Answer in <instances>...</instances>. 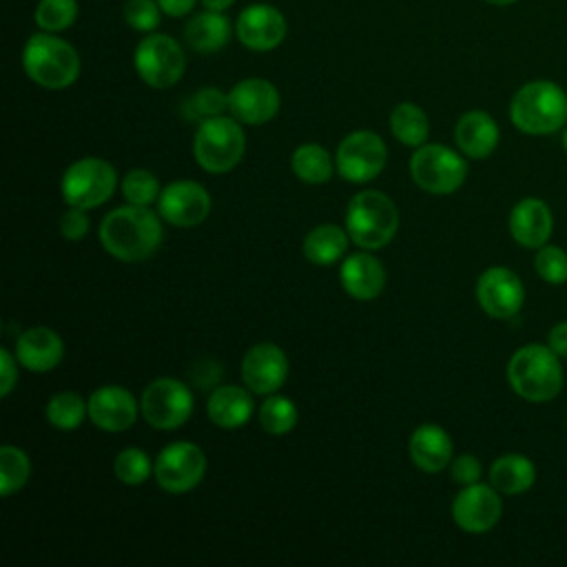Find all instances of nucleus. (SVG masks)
Here are the masks:
<instances>
[{
  "instance_id": "nucleus-1",
  "label": "nucleus",
  "mask_w": 567,
  "mask_h": 567,
  "mask_svg": "<svg viewBox=\"0 0 567 567\" xmlns=\"http://www.w3.org/2000/svg\"><path fill=\"white\" fill-rule=\"evenodd\" d=\"M100 241L115 259L142 261L162 244L159 217L148 206H120L102 219Z\"/></svg>"
},
{
  "instance_id": "nucleus-2",
  "label": "nucleus",
  "mask_w": 567,
  "mask_h": 567,
  "mask_svg": "<svg viewBox=\"0 0 567 567\" xmlns=\"http://www.w3.org/2000/svg\"><path fill=\"white\" fill-rule=\"evenodd\" d=\"M507 381L527 401H551L563 388L560 357L549 346L527 343L509 357Z\"/></svg>"
},
{
  "instance_id": "nucleus-3",
  "label": "nucleus",
  "mask_w": 567,
  "mask_h": 567,
  "mask_svg": "<svg viewBox=\"0 0 567 567\" xmlns=\"http://www.w3.org/2000/svg\"><path fill=\"white\" fill-rule=\"evenodd\" d=\"M509 120L527 135L556 133L567 124V95L556 82H527L512 97Z\"/></svg>"
},
{
  "instance_id": "nucleus-4",
  "label": "nucleus",
  "mask_w": 567,
  "mask_h": 567,
  "mask_svg": "<svg viewBox=\"0 0 567 567\" xmlns=\"http://www.w3.org/2000/svg\"><path fill=\"white\" fill-rule=\"evenodd\" d=\"M24 73L44 89H66L80 75L78 51L55 33H33L22 49Z\"/></svg>"
},
{
  "instance_id": "nucleus-5",
  "label": "nucleus",
  "mask_w": 567,
  "mask_h": 567,
  "mask_svg": "<svg viewBox=\"0 0 567 567\" xmlns=\"http://www.w3.org/2000/svg\"><path fill=\"white\" fill-rule=\"evenodd\" d=\"M399 228L394 202L381 190H361L348 202L346 230L350 239L365 250L383 248Z\"/></svg>"
},
{
  "instance_id": "nucleus-6",
  "label": "nucleus",
  "mask_w": 567,
  "mask_h": 567,
  "mask_svg": "<svg viewBox=\"0 0 567 567\" xmlns=\"http://www.w3.org/2000/svg\"><path fill=\"white\" fill-rule=\"evenodd\" d=\"M246 151V137L235 117L202 120L193 137V155L208 173H226L239 164Z\"/></svg>"
},
{
  "instance_id": "nucleus-7",
  "label": "nucleus",
  "mask_w": 567,
  "mask_h": 567,
  "mask_svg": "<svg viewBox=\"0 0 567 567\" xmlns=\"http://www.w3.org/2000/svg\"><path fill=\"white\" fill-rule=\"evenodd\" d=\"M410 173L414 184L425 193L450 195L463 186L467 164L456 151L443 144H423L410 159Z\"/></svg>"
},
{
  "instance_id": "nucleus-8",
  "label": "nucleus",
  "mask_w": 567,
  "mask_h": 567,
  "mask_svg": "<svg viewBox=\"0 0 567 567\" xmlns=\"http://www.w3.org/2000/svg\"><path fill=\"white\" fill-rule=\"evenodd\" d=\"M117 184L115 168L102 157H82L73 162L62 175V197L75 208H95L104 204Z\"/></svg>"
},
{
  "instance_id": "nucleus-9",
  "label": "nucleus",
  "mask_w": 567,
  "mask_h": 567,
  "mask_svg": "<svg viewBox=\"0 0 567 567\" xmlns=\"http://www.w3.org/2000/svg\"><path fill=\"white\" fill-rule=\"evenodd\" d=\"M137 75L153 89H168L177 84L186 69L184 49L166 33H148L140 40L135 55Z\"/></svg>"
},
{
  "instance_id": "nucleus-10",
  "label": "nucleus",
  "mask_w": 567,
  "mask_h": 567,
  "mask_svg": "<svg viewBox=\"0 0 567 567\" xmlns=\"http://www.w3.org/2000/svg\"><path fill=\"white\" fill-rule=\"evenodd\" d=\"M140 408L148 425H153L155 430H175L190 419L193 394L182 381L162 377L146 385Z\"/></svg>"
},
{
  "instance_id": "nucleus-11",
  "label": "nucleus",
  "mask_w": 567,
  "mask_h": 567,
  "mask_svg": "<svg viewBox=\"0 0 567 567\" xmlns=\"http://www.w3.org/2000/svg\"><path fill=\"white\" fill-rule=\"evenodd\" d=\"M388 159L383 140L372 131H354L346 135L337 148V171L346 182L363 184L374 179Z\"/></svg>"
},
{
  "instance_id": "nucleus-12",
  "label": "nucleus",
  "mask_w": 567,
  "mask_h": 567,
  "mask_svg": "<svg viewBox=\"0 0 567 567\" xmlns=\"http://www.w3.org/2000/svg\"><path fill=\"white\" fill-rule=\"evenodd\" d=\"M155 481L171 494L193 489L206 472V456L199 445L190 441H177L166 445L155 458Z\"/></svg>"
},
{
  "instance_id": "nucleus-13",
  "label": "nucleus",
  "mask_w": 567,
  "mask_h": 567,
  "mask_svg": "<svg viewBox=\"0 0 567 567\" xmlns=\"http://www.w3.org/2000/svg\"><path fill=\"white\" fill-rule=\"evenodd\" d=\"M501 492L489 483H472L465 485L454 503H452V518L454 523L467 534H485L489 532L503 514Z\"/></svg>"
},
{
  "instance_id": "nucleus-14",
  "label": "nucleus",
  "mask_w": 567,
  "mask_h": 567,
  "mask_svg": "<svg viewBox=\"0 0 567 567\" xmlns=\"http://www.w3.org/2000/svg\"><path fill=\"white\" fill-rule=\"evenodd\" d=\"M476 299L489 317L509 319L523 308L525 288L514 270L505 266H492L483 270L476 281Z\"/></svg>"
},
{
  "instance_id": "nucleus-15",
  "label": "nucleus",
  "mask_w": 567,
  "mask_h": 567,
  "mask_svg": "<svg viewBox=\"0 0 567 567\" xmlns=\"http://www.w3.org/2000/svg\"><path fill=\"white\" fill-rule=\"evenodd\" d=\"M281 97L272 82L264 78H246L228 93V111L241 124H266L279 111Z\"/></svg>"
},
{
  "instance_id": "nucleus-16",
  "label": "nucleus",
  "mask_w": 567,
  "mask_h": 567,
  "mask_svg": "<svg viewBox=\"0 0 567 567\" xmlns=\"http://www.w3.org/2000/svg\"><path fill=\"white\" fill-rule=\"evenodd\" d=\"M159 217L173 226H197L210 213V195L208 190L190 179H179L168 184L157 199Z\"/></svg>"
},
{
  "instance_id": "nucleus-17",
  "label": "nucleus",
  "mask_w": 567,
  "mask_h": 567,
  "mask_svg": "<svg viewBox=\"0 0 567 567\" xmlns=\"http://www.w3.org/2000/svg\"><path fill=\"white\" fill-rule=\"evenodd\" d=\"M235 33L246 49L272 51L286 38V18L277 7L257 2L237 16Z\"/></svg>"
},
{
  "instance_id": "nucleus-18",
  "label": "nucleus",
  "mask_w": 567,
  "mask_h": 567,
  "mask_svg": "<svg viewBox=\"0 0 567 567\" xmlns=\"http://www.w3.org/2000/svg\"><path fill=\"white\" fill-rule=\"evenodd\" d=\"M288 377V359L275 343H257L241 359V379L255 394H272Z\"/></svg>"
},
{
  "instance_id": "nucleus-19",
  "label": "nucleus",
  "mask_w": 567,
  "mask_h": 567,
  "mask_svg": "<svg viewBox=\"0 0 567 567\" xmlns=\"http://www.w3.org/2000/svg\"><path fill=\"white\" fill-rule=\"evenodd\" d=\"M137 401L122 385H102L89 396V419L104 432H124L137 419Z\"/></svg>"
},
{
  "instance_id": "nucleus-20",
  "label": "nucleus",
  "mask_w": 567,
  "mask_h": 567,
  "mask_svg": "<svg viewBox=\"0 0 567 567\" xmlns=\"http://www.w3.org/2000/svg\"><path fill=\"white\" fill-rule=\"evenodd\" d=\"M554 217L543 199L525 197L509 213V233L523 248H540L547 244Z\"/></svg>"
},
{
  "instance_id": "nucleus-21",
  "label": "nucleus",
  "mask_w": 567,
  "mask_h": 567,
  "mask_svg": "<svg viewBox=\"0 0 567 567\" xmlns=\"http://www.w3.org/2000/svg\"><path fill=\"white\" fill-rule=\"evenodd\" d=\"M62 357L64 343L51 328H29L16 341V359L31 372H49L62 361Z\"/></svg>"
},
{
  "instance_id": "nucleus-22",
  "label": "nucleus",
  "mask_w": 567,
  "mask_h": 567,
  "mask_svg": "<svg viewBox=\"0 0 567 567\" xmlns=\"http://www.w3.org/2000/svg\"><path fill=\"white\" fill-rule=\"evenodd\" d=\"M341 286L359 301H370L385 286V268L372 252H354L341 266Z\"/></svg>"
},
{
  "instance_id": "nucleus-23",
  "label": "nucleus",
  "mask_w": 567,
  "mask_h": 567,
  "mask_svg": "<svg viewBox=\"0 0 567 567\" xmlns=\"http://www.w3.org/2000/svg\"><path fill=\"white\" fill-rule=\"evenodd\" d=\"M498 124L485 111H467L458 117L454 140L458 148L472 159H485L498 146Z\"/></svg>"
},
{
  "instance_id": "nucleus-24",
  "label": "nucleus",
  "mask_w": 567,
  "mask_h": 567,
  "mask_svg": "<svg viewBox=\"0 0 567 567\" xmlns=\"http://www.w3.org/2000/svg\"><path fill=\"white\" fill-rule=\"evenodd\" d=\"M412 463L423 472H441L452 461V439L436 423L419 425L408 443Z\"/></svg>"
},
{
  "instance_id": "nucleus-25",
  "label": "nucleus",
  "mask_w": 567,
  "mask_h": 567,
  "mask_svg": "<svg viewBox=\"0 0 567 567\" xmlns=\"http://www.w3.org/2000/svg\"><path fill=\"white\" fill-rule=\"evenodd\" d=\"M208 419L221 430L241 427L252 414V396L241 385H219L206 403Z\"/></svg>"
},
{
  "instance_id": "nucleus-26",
  "label": "nucleus",
  "mask_w": 567,
  "mask_h": 567,
  "mask_svg": "<svg viewBox=\"0 0 567 567\" xmlns=\"http://www.w3.org/2000/svg\"><path fill=\"white\" fill-rule=\"evenodd\" d=\"M184 40L197 53H215L230 40V20L224 11L195 13L184 27Z\"/></svg>"
},
{
  "instance_id": "nucleus-27",
  "label": "nucleus",
  "mask_w": 567,
  "mask_h": 567,
  "mask_svg": "<svg viewBox=\"0 0 567 567\" xmlns=\"http://www.w3.org/2000/svg\"><path fill=\"white\" fill-rule=\"evenodd\" d=\"M536 481L534 463L523 454H503L489 467V483L507 496L527 492Z\"/></svg>"
},
{
  "instance_id": "nucleus-28",
  "label": "nucleus",
  "mask_w": 567,
  "mask_h": 567,
  "mask_svg": "<svg viewBox=\"0 0 567 567\" xmlns=\"http://www.w3.org/2000/svg\"><path fill=\"white\" fill-rule=\"evenodd\" d=\"M350 235L334 224L315 226L303 239V255L315 266H330L343 257Z\"/></svg>"
},
{
  "instance_id": "nucleus-29",
  "label": "nucleus",
  "mask_w": 567,
  "mask_h": 567,
  "mask_svg": "<svg viewBox=\"0 0 567 567\" xmlns=\"http://www.w3.org/2000/svg\"><path fill=\"white\" fill-rule=\"evenodd\" d=\"M390 131L401 144L419 148L427 140L430 122L421 106L412 102H401L390 113Z\"/></svg>"
},
{
  "instance_id": "nucleus-30",
  "label": "nucleus",
  "mask_w": 567,
  "mask_h": 567,
  "mask_svg": "<svg viewBox=\"0 0 567 567\" xmlns=\"http://www.w3.org/2000/svg\"><path fill=\"white\" fill-rule=\"evenodd\" d=\"M292 173L306 184H326L334 173V162L330 153L319 144H301L295 148Z\"/></svg>"
},
{
  "instance_id": "nucleus-31",
  "label": "nucleus",
  "mask_w": 567,
  "mask_h": 567,
  "mask_svg": "<svg viewBox=\"0 0 567 567\" xmlns=\"http://www.w3.org/2000/svg\"><path fill=\"white\" fill-rule=\"evenodd\" d=\"M89 414V403L78 392H58L47 403V421L58 430H78Z\"/></svg>"
},
{
  "instance_id": "nucleus-32",
  "label": "nucleus",
  "mask_w": 567,
  "mask_h": 567,
  "mask_svg": "<svg viewBox=\"0 0 567 567\" xmlns=\"http://www.w3.org/2000/svg\"><path fill=\"white\" fill-rule=\"evenodd\" d=\"M31 463L29 456L16 445L0 447V494L11 496L13 492L22 489L29 481Z\"/></svg>"
},
{
  "instance_id": "nucleus-33",
  "label": "nucleus",
  "mask_w": 567,
  "mask_h": 567,
  "mask_svg": "<svg viewBox=\"0 0 567 567\" xmlns=\"http://www.w3.org/2000/svg\"><path fill=\"white\" fill-rule=\"evenodd\" d=\"M297 408L288 396L272 394L259 408V423L268 434H286L297 425Z\"/></svg>"
},
{
  "instance_id": "nucleus-34",
  "label": "nucleus",
  "mask_w": 567,
  "mask_h": 567,
  "mask_svg": "<svg viewBox=\"0 0 567 567\" xmlns=\"http://www.w3.org/2000/svg\"><path fill=\"white\" fill-rule=\"evenodd\" d=\"M33 18L42 31L60 33L75 22L78 2L75 0H40Z\"/></svg>"
},
{
  "instance_id": "nucleus-35",
  "label": "nucleus",
  "mask_w": 567,
  "mask_h": 567,
  "mask_svg": "<svg viewBox=\"0 0 567 567\" xmlns=\"http://www.w3.org/2000/svg\"><path fill=\"white\" fill-rule=\"evenodd\" d=\"M153 470H155V465L151 463L148 454L142 452L140 447L122 450L113 463V472H115L117 481H122L124 485H142L151 476Z\"/></svg>"
},
{
  "instance_id": "nucleus-36",
  "label": "nucleus",
  "mask_w": 567,
  "mask_h": 567,
  "mask_svg": "<svg viewBox=\"0 0 567 567\" xmlns=\"http://www.w3.org/2000/svg\"><path fill=\"white\" fill-rule=\"evenodd\" d=\"M122 195L128 204L148 206L159 199V182L146 168H133L122 179Z\"/></svg>"
},
{
  "instance_id": "nucleus-37",
  "label": "nucleus",
  "mask_w": 567,
  "mask_h": 567,
  "mask_svg": "<svg viewBox=\"0 0 567 567\" xmlns=\"http://www.w3.org/2000/svg\"><path fill=\"white\" fill-rule=\"evenodd\" d=\"M534 268L543 281L551 286H560L567 281V252L560 246L545 244L536 248Z\"/></svg>"
},
{
  "instance_id": "nucleus-38",
  "label": "nucleus",
  "mask_w": 567,
  "mask_h": 567,
  "mask_svg": "<svg viewBox=\"0 0 567 567\" xmlns=\"http://www.w3.org/2000/svg\"><path fill=\"white\" fill-rule=\"evenodd\" d=\"M228 109V95L221 93L217 86H204L199 89L188 102H186V113L188 117H197L208 120V117H217Z\"/></svg>"
},
{
  "instance_id": "nucleus-39",
  "label": "nucleus",
  "mask_w": 567,
  "mask_h": 567,
  "mask_svg": "<svg viewBox=\"0 0 567 567\" xmlns=\"http://www.w3.org/2000/svg\"><path fill=\"white\" fill-rule=\"evenodd\" d=\"M162 7L157 0H126L124 20L131 29L142 33H153L159 24Z\"/></svg>"
},
{
  "instance_id": "nucleus-40",
  "label": "nucleus",
  "mask_w": 567,
  "mask_h": 567,
  "mask_svg": "<svg viewBox=\"0 0 567 567\" xmlns=\"http://www.w3.org/2000/svg\"><path fill=\"white\" fill-rule=\"evenodd\" d=\"M89 226H91V221H89V215L84 213V208L69 206V210L62 213V217H60V233L69 241L82 239L89 233Z\"/></svg>"
},
{
  "instance_id": "nucleus-41",
  "label": "nucleus",
  "mask_w": 567,
  "mask_h": 567,
  "mask_svg": "<svg viewBox=\"0 0 567 567\" xmlns=\"http://www.w3.org/2000/svg\"><path fill=\"white\" fill-rule=\"evenodd\" d=\"M452 478L461 485H472V483H478L481 474H483V467H481V461L472 454H461L452 461Z\"/></svg>"
},
{
  "instance_id": "nucleus-42",
  "label": "nucleus",
  "mask_w": 567,
  "mask_h": 567,
  "mask_svg": "<svg viewBox=\"0 0 567 567\" xmlns=\"http://www.w3.org/2000/svg\"><path fill=\"white\" fill-rule=\"evenodd\" d=\"M0 359H2V388H0V396H9L16 381H18V368H16V359L11 352L0 350Z\"/></svg>"
},
{
  "instance_id": "nucleus-43",
  "label": "nucleus",
  "mask_w": 567,
  "mask_h": 567,
  "mask_svg": "<svg viewBox=\"0 0 567 567\" xmlns=\"http://www.w3.org/2000/svg\"><path fill=\"white\" fill-rule=\"evenodd\" d=\"M547 343L560 359H567V321H558L556 326H551Z\"/></svg>"
},
{
  "instance_id": "nucleus-44",
  "label": "nucleus",
  "mask_w": 567,
  "mask_h": 567,
  "mask_svg": "<svg viewBox=\"0 0 567 567\" xmlns=\"http://www.w3.org/2000/svg\"><path fill=\"white\" fill-rule=\"evenodd\" d=\"M157 2L162 7V13H166L171 18H182L195 9L197 0H157Z\"/></svg>"
},
{
  "instance_id": "nucleus-45",
  "label": "nucleus",
  "mask_w": 567,
  "mask_h": 567,
  "mask_svg": "<svg viewBox=\"0 0 567 567\" xmlns=\"http://www.w3.org/2000/svg\"><path fill=\"white\" fill-rule=\"evenodd\" d=\"M235 0H202L204 9H210V11H226Z\"/></svg>"
},
{
  "instance_id": "nucleus-46",
  "label": "nucleus",
  "mask_w": 567,
  "mask_h": 567,
  "mask_svg": "<svg viewBox=\"0 0 567 567\" xmlns=\"http://www.w3.org/2000/svg\"><path fill=\"white\" fill-rule=\"evenodd\" d=\"M487 4H496V7H507V4H514L518 0H485Z\"/></svg>"
},
{
  "instance_id": "nucleus-47",
  "label": "nucleus",
  "mask_w": 567,
  "mask_h": 567,
  "mask_svg": "<svg viewBox=\"0 0 567 567\" xmlns=\"http://www.w3.org/2000/svg\"><path fill=\"white\" fill-rule=\"evenodd\" d=\"M563 146H565V151H567V124H565V131H563Z\"/></svg>"
}]
</instances>
